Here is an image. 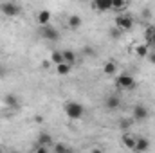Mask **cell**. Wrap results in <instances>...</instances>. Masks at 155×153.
Wrapping results in <instances>:
<instances>
[{
	"label": "cell",
	"mask_w": 155,
	"mask_h": 153,
	"mask_svg": "<svg viewBox=\"0 0 155 153\" xmlns=\"http://www.w3.org/2000/svg\"><path fill=\"white\" fill-rule=\"evenodd\" d=\"M117 70V65L114 63V61H107L105 65H103V72L107 74V76H114Z\"/></svg>",
	"instance_id": "cell-17"
},
{
	"label": "cell",
	"mask_w": 155,
	"mask_h": 153,
	"mask_svg": "<svg viewBox=\"0 0 155 153\" xmlns=\"http://www.w3.org/2000/svg\"><path fill=\"white\" fill-rule=\"evenodd\" d=\"M67 24H69L71 29H79L81 24H83V20H81V16H78V15H71L69 20H67Z\"/></svg>",
	"instance_id": "cell-13"
},
{
	"label": "cell",
	"mask_w": 155,
	"mask_h": 153,
	"mask_svg": "<svg viewBox=\"0 0 155 153\" xmlns=\"http://www.w3.org/2000/svg\"><path fill=\"white\" fill-rule=\"evenodd\" d=\"M4 105H5V106H11V108L18 106V99H16V96H15V94H5V97H4Z\"/></svg>",
	"instance_id": "cell-16"
},
{
	"label": "cell",
	"mask_w": 155,
	"mask_h": 153,
	"mask_svg": "<svg viewBox=\"0 0 155 153\" xmlns=\"http://www.w3.org/2000/svg\"><path fill=\"white\" fill-rule=\"evenodd\" d=\"M71 67H72V65H69V63L61 61V63H58V65H56V72H58L60 76H67V74L71 72Z\"/></svg>",
	"instance_id": "cell-15"
},
{
	"label": "cell",
	"mask_w": 155,
	"mask_h": 153,
	"mask_svg": "<svg viewBox=\"0 0 155 153\" xmlns=\"http://www.w3.org/2000/svg\"><path fill=\"white\" fill-rule=\"evenodd\" d=\"M90 2H92V7L99 13H105V11L112 9V0H90Z\"/></svg>",
	"instance_id": "cell-6"
},
{
	"label": "cell",
	"mask_w": 155,
	"mask_h": 153,
	"mask_svg": "<svg viewBox=\"0 0 155 153\" xmlns=\"http://www.w3.org/2000/svg\"><path fill=\"white\" fill-rule=\"evenodd\" d=\"M36 142H38V144H43V146H51V144H52V135L47 133V132H43V133H40L38 135Z\"/></svg>",
	"instance_id": "cell-14"
},
{
	"label": "cell",
	"mask_w": 155,
	"mask_h": 153,
	"mask_svg": "<svg viewBox=\"0 0 155 153\" xmlns=\"http://www.w3.org/2000/svg\"><path fill=\"white\" fill-rule=\"evenodd\" d=\"M5 74H7V70H5V67H2V65H0V79H2V77L5 76Z\"/></svg>",
	"instance_id": "cell-29"
},
{
	"label": "cell",
	"mask_w": 155,
	"mask_h": 153,
	"mask_svg": "<svg viewBox=\"0 0 155 153\" xmlns=\"http://www.w3.org/2000/svg\"><path fill=\"white\" fill-rule=\"evenodd\" d=\"M119 105H121V97L119 96H107V99H105V106H107V110H116L119 108Z\"/></svg>",
	"instance_id": "cell-8"
},
{
	"label": "cell",
	"mask_w": 155,
	"mask_h": 153,
	"mask_svg": "<svg viewBox=\"0 0 155 153\" xmlns=\"http://www.w3.org/2000/svg\"><path fill=\"white\" fill-rule=\"evenodd\" d=\"M121 34H123V31H121L119 27H112V29H110V38L112 40H119Z\"/></svg>",
	"instance_id": "cell-23"
},
{
	"label": "cell",
	"mask_w": 155,
	"mask_h": 153,
	"mask_svg": "<svg viewBox=\"0 0 155 153\" xmlns=\"http://www.w3.org/2000/svg\"><path fill=\"white\" fill-rule=\"evenodd\" d=\"M63 110H65V114L69 119H81L83 114H85V108H83V105L81 103H78V101H69V103H65V106H63Z\"/></svg>",
	"instance_id": "cell-1"
},
{
	"label": "cell",
	"mask_w": 155,
	"mask_h": 153,
	"mask_svg": "<svg viewBox=\"0 0 155 153\" xmlns=\"http://www.w3.org/2000/svg\"><path fill=\"white\" fill-rule=\"evenodd\" d=\"M83 52H85V56H94V54H96V50H94V49H90V47H85V49H83Z\"/></svg>",
	"instance_id": "cell-26"
},
{
	"label": "cell",
	"mask_w": 155,
	"mask_h": 153,
	"mask_svg": "<svg viewBox=\"0 0 155 153\" xmlns=\"http://www.w3.org/2000/svg\"><path fill=\"white\" fill-rule=\"evenodd\" d=\"M135 135H130V133H123V137H121V141H123V144H124V148H128V150H135Z\"/></svg>",
	"instance_id": "cell-9"
},
{
	"label": "cell",
	"mask_w": 155,
	"mask_h": 153,
	"mask_svg": "<svg viewBox=\"0 0 155 153\" xmlns=\"http://www.w3.org/2000/svg\"><path fill=\"white\" fill-rule=\"evenodd\" d=\"M35 150H36L38 153H47V151H49V146H43V144H38V142H36Z\"/></svg>",
	"instance_id": "cell-25"
},
{
	"label": "cell",
	"mask_w": 155,
	"mask_h": 153,
	"mask_svg": "<svg viewBox=\"0 0 155 153\" xmlns=\"http://www.w3.org/2000/svg\"><path fill=\"white\" fill-rule=\"evenodd\" d=\"M56 153H65V151H69V148L65 146V144H54V148H52Z\"/></svg>",
	"instance_id": "cell-24"
},
{
	"label": "cell",
	"mask_w": 155,
	"mask_h": 153,
	"mask_svg": "<svg viewBox=\"0 0 155 153\" xmlns=\"http://www.w3.org/2000/svg\"><path fill=\"white\" fill-rule=\"evenodd\" d=\"M132 115H134V121H144V119L148 117V110H146V106H143V105H135Z\"/></svg>",
	"instance_id": "cell-7"
},
{
	"label": "cell",
	"mask_w": 155,
	"mask_h": 153,
	"mask_svg": "<svg viewBox=\"0 0 155 153\" xmlns=\"http://www.w3.org/2000/svg\"><path fill=\"white\" fill-rule=\"evenodd\" d=\"M126 7V0H112V9L114 11H123Z\"/></svg>",
	"instance_id": "cell-20"
},
{
	"label": "cell",
	"mask_w": 155,
	"mask_h": 153,
	"mask_svg": "<svg viewBox=\"0 0 155 153\" xmlns=\"http://www.w3.org/2000/svg\"><path fill=\"white\" fill-rule=\"evenodd\" d=\"M150 45H152V47L155 49V34H153V38H152V41H150Z\"/></svg>",
	"instance_id": "cell-31"
},
{
	"label": "cell",
	"mask_w": 155,
	"mask_h": 153,
	"mask_svg": "<svg viewBox=\"0 0 155 153\" xmlns=\"http://www.w3.org/2000/svg\"><path fill=\"white\" fill-rule=\"evenodd\" d=\"M116 86L121 88V90H132L135 86V79H134V76H130V74H121L116 79Z\"/></svg>",
	"instance_id": "cell-2"
},
{
	"label": "cell",
	"mask_w": 155,
	"mask_h": 153,
	"mask_svg": "<svg viewBox=\"0 0 155 153\" xmlns=\"http://www.w3.org/2000/svg\"><path fill=\"white\" fill-rule=\"evenodd\" d=\"M141 15H143V18H146V20H148V18H152V11H150V9H143V13H141Z\"/></svg>",
	"instance_id": "cell-27"
},
{
	"label": "cell",
	"mask_w": 155,
	"mask_h": 153,
	"mask_svg": "<svg viewBox=\"0 0 155 153\" xmlns=\"http://www.w3.org/2000/svg\"><path fill=\"white\" fill-rule=\"evenodd\" d=\"M150 150V141L144 139V137H137L135 139V150L134 151H146Z\"/></svg>",
	"instance_id": "cell-10"
},
{
	"label": "cell",
	"mask_w": 155,
	"mask_h": 153,
	"mask_svg": "<svg viewBox=\"0 0 155 153\" xmlns=\"http://www.w3.org/2000/svg\"><path fill=\"white\" fill-rule=\"evenodd\" d=\"M36 20H38L40 25H47V24L51 22V11H49V9H41L38 13V18H36Z\"/></svg>",
	"instance_id": "cell-12"
},
{
	"label": "cell",
	"mask_w": 155,
	"mask_h": 153,
	"mask_svg": "<svg viewBox=\"0 0 155 153\" xmlns=\"http://www.w3.org/2000/svg\"><path fill=\"white\" fill-rule=\"evenodd\" d=\"M51 61H52L54 65L61 63V61H63V52H61V50H52V54H51Z\"/></svg>",
	"instance_id": "cell-19"
},
{
	"label": "cell",
	"mask_w": 155,
	"mask_h": 153,
	"mask_svg": "<svg viewBox=\"0 0 155 153\" xmlns=\"http://www.w3.org/2000/svg\"><path fill=\"white\" fill-rule=\"evenodd\" d=\"M83 2H88V0H83Z\"/></svg>",
	"instance_id": "cell-32"
},
{
	"label": "cell",
	"mask_w": 155,
	"mask_h": 153,
	"mask_svg": "<svg viewBox=\"0 0 155 153\" xmlns=\"http://www.w3.org/2000/svg\"><path fill=\"white\" fill-rule=\"evenodd\" d=\"M135 52H137V56H141V58H146V56H148V52H150V47H148V43L137 45V47H135Z\"/></svg>",
	"instance_id": "cell-18"
},
{
	"label": "cell",
	"mask_w": 155,
	"mask_h": 153,
	"mask_svg": "<svg viewBox=\"0 0 155 153\" xmlns=\"http://www.w3.org/2000/svg\"><path fill=\"white\" fill-rule=\"evenodd\" d=\"M49 65H51V63H49L47 60H45V61H41V69H49Z\"/></svg>",
	"instance_id": "cell-30"
},
{
	"label": "cell",
	"mask_w": 155,
	"mask_h": 153,
	"mask_svg": "<svg viewBox=\"0 0 155 153\" xmlns=\"http://www.w3.org/2000/svg\"><path fill=\"white\" fill-rule=\"evenodd\" d=\"M40 34H41L45 40H49V41H56V40L60 38V31H58L56 27H52L51 24H47V25H41V29H40Z\"/></svg>",
	"instance_id": "cell-5"
},
{
	"label": "cell",
	"mask_w": 155,
	"mask_h": 153,
	"mask_svg": "<svg viewBox=\"0 0 155 153\" xmlns=\"http://www.w3.org/2000/svg\"><path fill=\"white\" fill-rule=\"evenodd\" d=\"M155 34V27L153 25H150V27H146V31H144V38H146V43L150 45V41H152V38H153Z\"/></svg>",
	"instance_id": "cell-21"
},
{
	"label": "cell",
	"mask_w": 155,
	"mask_h": 153,
	"mask_svg": "<svg viewBox=\"0 0 155 153\" xmlns=\"http://www.w3.org/2000/svg\"><path fill=\"white\" fill-rule=\"evenodd\" d=\"M116 27H119L123 33L124 31H130L134 27V18L128 16V15H117L116 16Z\"/></svg>",
	"instance_id": "cell-4"
},
{
	"label": "cell",
	"mask_w": 155,
	"mask_h": 153,
	"mask_svg": "<svg viewBox=\"0 0 155 153\" xmlns=\"http://www.w3.org/2000/svg\"><path fill=\"white\" fill-rule=\"evenodd\" d=\"M0 11L5 15V16H18L22 7L16 4V2H2L0 4Z\"/></svg>",
	"instance_id": "cell-3"
},
{
	"label": "cell",
	"mask_w": 155,
	"mask_h": 153,
	"mask_svg": "<svg viewBox=\"0 0 155 153\" xmlns=\"http://www.w3.org/2000/svg\"><path fill=\"white\" fill-rule=\"evenodd\" d=\"M61 52H63V61L65 63H69V65H74L76 63V52L72 49H65Z\"/></svg>",
	"instance_id": "cell-11"
},
{
	"label": "cell",
	"mask_w": 155,
	"mask_h": 153,
	"mask_svg": "<svg viewBox=\"0 0 155 153\" xmlns=\"http://www.w3.org/2000/svg\"><path fill=\"white\" fill-rule=\"evenodd\" d=\"M134 124V119H119V128L121 130H128Z\"/></svg>",
	"instance_id": "cell-22"
},
{
	"label": "cell",
	"mask_w": 155,
	"mask_h": 153,
	"mask_svg": "<svg viewBox=\"0 0 155 153\" xmlns=\"http://www.w3.org/2000/svg\"><path fill=\"white\" fill-rule=\"evenodd\" d=\"M148 60H150V63H153L155 65V52H148V56H146Z\"/></svg>",
	"instance_id": "cell-28"
}]
</instances>
